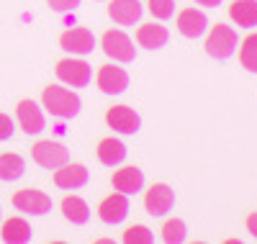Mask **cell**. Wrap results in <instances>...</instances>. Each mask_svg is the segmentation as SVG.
I'll list each match as a JSON object with an SVG mask.
<instances>
[{"instance_id":"28","label":"cell","mask_w":257,"mask_h":244,"mask_svg":"<svg viewBox=\"0 0 257 244\" xmlns=\"http://www.w3.org/2000/svg\"><path fill=\"white\" fill-rule=\"evenodd\" d=\"M11 137H13V121H11V116L0 113V142H6Z\"/></svg>"},{"instance_id":"24","label":"cell","mask_w":257,"mask_h":244,"mask_svg":"<svg viewBox=\"0 0 257 244\" xmlns=\"http://www.w3.org/2000/svg\"><path fill=\"white\" fill-rule=\"evenodd\" d=\"M162 239L167 244H180L185 239V221L183 218H167L162 226Z\"/></svg>"},{"instance_id":"1","label":"cell","mask_w":257,"mask_h":244,"mask_svg":"<svg viewBox=\"0 0 257 244\" xmlns=\"http://www.w3.org/2000/svg\"><path fill=\"white\" fill-rule=\"evenodd\" d=\"M41 103L44 108L49 110L52 116L57 118H75L80 113V95L67 90V87H59V85H49L44 87V93H41Z\"/></svg>"},{"instance_id":"19","label":"cell","mask_w":257,"mask_h":244,"mask_svg":"<svg viewBox=\"0 0 257 244\" xmlns=\"http://www.w3.org/2000/svg\"><path fill=\"white\" fill-rule=\"evenodd\" d=\"M229 18L242 29L257 26V0H234L229 6Z\"/></svg>"},{"instance_id":"9","label":"cell","mask_w":257,"mask_h":244,"mask_svg":"<svg viewBox=\"0 0 257 244\" xmlns=\"http://www.w3.org/2000/svg\"><path fill=\"white\" fill-rule=\"evenodd\" d=\"M105 121H108V126L113 131H118V134H137L139 126H142L139 113H137L134 108H128V105H113V108H108Z\"/></svg>"},{"instance_id":"20","label":"cell","mask_w":257,"mask_h":244,"mask_svg":"<svg viewBox=\"0 0 257 244\" xmlns=\"http://www.w3.org/2000/svg\"><path fill=\"white\" fill-rule=\"evenodd\" d=\"M95 152H98V160L103 165H108V167H116V165H121L126 160V144L118 142V139H113V137L100 139V144H98Z\"/></svg>"},{"instance_id":"14","label":"cell","mask_w":257,"mask_h":244,"mask_svg":"<svg viewBox=\"0 0 257 244\" xmlns=\"http://www.w3.org/2000/svg\"><path fill=\"white\" fill-rule=\"evenodd\" d=\"M208 26V18L203 11H196V8H185L178 13V31L185 36V39H198Z\"/></svg>"},{"instance_id":"15","label":"cell","mask_w":257,"mask_h":244,"mask_svg":"<svg viewBox=\"0 0 257 244\" xmlns=\"http://www.w3.org/2000/svg\"><path fill=\"white\" fill-rule=\"evenodd\" d=\"M142 13H144V8L139 0H111V6H108V16L121 26L137 24L142 18Z\"/></svg>"},{"instance_id":"11","label":"cell","mask_w":257,"mask_h":244,"mask_svg":"<svg viewBox=\"0 0 257 244\" xmlns=\"http://www.w3.org/2000/svg\"><path fill=\"white\" fill-rule=\"evenodd\" d=\"M59 47L70 54H90L95 47V36L90 29H67L59 36Z\"/></svg>"},{"instance_id":"7","label":"cell","mask_w":257,"mask_h":244,"mask_svg":"<svg viewBox=\"0 0 257 244\" xmlns=\"http://www.w3.org/2000/svg\"><path fill=\"white\" fill-rule=\"evenodd\" d=\"M54 72H57V77L62 82H67L72 87H85V85L93 80L90 64L82 62V59H62V62H57Z\"/></svg>"},{"instance_id":"2","label":"cell","mask_w":257,"mask_h":244,"mask_svg":"<svg viewBox=\"0 0 257 244\" xmlns=\"http://www.w3.org/2000/svg\"><path fill=\"white\" fill-rule=\"evenodd\" d=\"M203 49L213 59H229L234 54V49H237V31H234L231 26H224V24L211 26Z\"/></svg>"},{"instance_id":"3","label":"cell","mask_w":257,"mask_h":244,"mask_svg":"<svg viewBox=\"0 0 257 244\" xmlns=\"http://www.w3.org/2000/svg\"><path fill=\"white\" fill-rule=\"evenodd\" d=\"M100 49L111 59H116V62H134V57H137L134 41L128 39L123 31H118V29H108L100 36Z\"/></svg>"},{"instance_id":"16","label":"cell","mask_w":257,"mask_h":244,"mask_svg":"<svg viewBox=\"0 0 257 244\" xmlns=\"http://www.w3.org/2000/svg\"><path fill=\"white\" fill-rule=\"evenodd\" d=\"M111 183H113V188H116L118 193L134 195V193H139V190L144 188V175H142L139 167H121V170L113 172Z\"/></svg>"},{"instance_id":"26","label":"cell","mask_w":257,"mask_h":244,"mask_svg":"<svg viewBox=\"0 0 257 244\" xmlns=\"http://www.w3.org/2000/svg\"><path fill=\"white\" fill-rule=\"evenodd\" d=\"M147 8L149 13H152L157 21H165L175 13V6H173V0H147Z\"/></svg>"},{"instance_id":"21","label":"cell","mask_w":257,"mask_h":244,"mask_svg":"<svg viewBox=\"0 0 257 244\" xmlns=\"http://www.w3.org/2000/svg\"><path fill=\"white\" fill-rule=\"evenodd\" d=\"M24 172H26V162L21 154H16V152L0 154V180L3 183L18 180V177H24Z\"/></svg>"},{"instance_id":"18","label":"cell","mask_w":257,"mask_h":244,"mask_svg":"<svg viewBox=\"0 0 257 244\" xmlns=\"http://www.w3.org/2000/svg\"><path fill=\"white\" fill-rule=\"evenodd\" d=\"M59 208H62V216L67 218L70 224H75V226H82V224H88V221H90V206L85 203L80 195L62 198Z\"/></svg>"},{"instance_id":"29","label":"cell","mask_w":257,"mask_h":244,"mask_svg":"<svg viewBox=\"0 0 257 244\" xmlns=\"http://www.w3.org/2000/svg\"><path fill=\"white\" fill-rule=\"evenodd\" d=\"M244 224H247V231H249V234H252V236L257 239V213H249Z\"/></svg>"},{"instance_id":"22","label":"cell","mask_w":257,"mask_h":244,"mask_svg":"<svg viewBox=\"0 0 257 244\" xmlns=\"http://www.w3.org/2000/svg\"><path fill=\"white\" fill-rule=\"evenodd\" d=\"M3 239L11 241V244H24L31 239V226H29V221L24 218H8L6 224H3Z\"/></svg>"},{"instance_id":"27","label":"cell","mask_w":257,"mask_h":244,"mask_svg":"<svg viewBox=\"0 0 257 244\" xmlns=\"http://www.w3.org/2000/svg\"><path fill=\"white\" fill-rule=\"evenodd\" d=\"M47 3H49V8L57 11V13H70V11H75V8L80 6V0H47Z\"/></svg>"},{"instance_id":"5","label":"cell","mask_w":257,"mask_h":244,"mask_svg":"<svg viewBox=\"0 0 257 244\" xmlns=\"http://www.w3.org/2000/svg\"><path fill=\"white\" fill-rule=\"evenodd\" d=\"M13 206L31 216H44L52 211V198L39 188H24L13 195Z\"/></svg>"},{"instance_id":"25","label":"cell","mask_w":257,"mask_h":244,"mask_svg":"<svg viewBox=\"0 0 257 244\" xmlns=\"http://www.w3.org/2000/svg\"><path fill=\"white\" fill-rule=\"evenodd\" d=\"M126 244H152V231H149L147 226H142V224H137V226H128L126 231H123V236H121Z\"/></svg>"},{"instance_id":"12","label":"cell","mask_w":257,"mask_h":244,"mask_svg":"<svg viewBox=\"0 0 257 244\" xmlns=\"http://www.w3.org/2000/svg\"><path fill=\"white\" fill-rule=\"evenodd\" d=\"M85 183H88V167H85V165L64 162V165H59L54 170V185L62 188V190H77Z\"/></svg>"},{"instance_id":"4","label":"cell","mask_w":257,"mask_h":244,"mask_svg":"<svg viewBox=\"0 0 257 244\" xmlns=\"http://www.w3.org/2000/svg\"><path fill=\"white\" fill-rule=\"evenodd\" d=\"M31 157L36 165L47 167V170H57L59 165L70 162V149L59 144V142H52V139H41L31 147Z\"/></svg>"},{"instance_id":"10","label":"cell","mask_w":257,"mask_h":244,"mask_svg":"<svg viewBox=\"0 0 257 244\" xmlns=\"http://www.w3.org/2000/svg\"><path fill=\"white\" fill-rule=\"evenodd\" d=\"M16 118H18V126L26 131V134H41L47 126L44 121V113H41V108L34 103V100H21L16 105Z\"/></svg>"},{"instance_id":"23","label":"cell","mask_w":257,"mask_h":244,"mask_svg":"<svg viewBox=\"0 0 257 244\" xmlns=\"http://www.w3.org/2000/svg\"><path fill=\"white\" fill-rule=\"evenodd\" d=\"M239 62H242V67L247 72H254L257 75V31L249 34L242 41V47H239Z\"/></svg>"},{"instance_id":"6","label":"cell","mask_w":257,"mask_h":244,"mask_svg":"<svg viewBox=\"0 0 257 244\" xmlns=\"http://www.w3.org/2000/svg\"><path fill=\"white\" fill-rule=\"evenodd\" d=\"M173 206H175V190L170 185H165V183H155L144 195V208L155 218L167 216L170 211H173Z\"/></svg>"},{"instance_id":"30","label":"cell","mask_w":257,"mask_h":244,"mask_svg":"<svg viewBox=\"0 0 257 244\" xmlns=\"http://www.w3.org/2000/svg\"><path fill=\"white\" fill-rule=\"evenodd\" d=\"M198 6H206V8H216V6H221V0H196Z\"/></svg>"},{"instance_id":"17","label":"cell","mask_w":257,"mask_h":244,"mask_svg":"<svg viewBox=\"0 0 257 244\" xmlns=\"http://www.w3.org/2000/svg\"><path fill=\"white\" fill-rule=\"evenodd\" d=\"M170 39V31L162 26V24H142L137 29V44L144 49H162Z\"/></svg>"},{"instance_id":"8","label":"cell","mask_w":257,"mask_h":244,"mask_svg":"<svg viewBox=\"0 0 257 244\" xmlns=\"http://www.w3.org/2000/svg\"><path fill=\"white\" fill-rule=\"evenodd\" d=\"M98 216L103 224H121V221L128 216V195L126 193H111L105 195L100 206H98Z\"/></svg>"},{"instance_id":"13","label":"cell","mask_w":257,"mask_h":244,"mask_svg":"<svg viewBox=\"0 0 257 244\" xmlns=\"http://www.w3.org/2000/svg\"><path fill=\"white\" fill-rule=\"evenodd\" d=\"M98 87L105 95H121L128 87V75L121 67H113V64H103L98 70Z\"/></svg>"}]
</instances>
